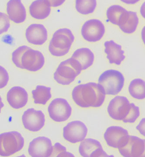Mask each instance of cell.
Listing matches in <instances>:
<instances>
[{"mask_svg":"<svg viewBox=\"0 0 145 157\" xmlns=\"http://www.w3.org/2000/svg\"><path fill=\"white\" fill-rule=\"evenodd\" d=\"M29 47L22 46L19 47L12 53V60L18 68L21 69V59L23 53L29 49Z\"/></svg>","mask_w":145,"mask_h":157,"instance_id":"83f0119b","label":"cell"},{"mask_svg":"<svg viewBox=\"0 0 145 157\" xmlns=\"http://www.w3.org/2000/svg\"><path fill=\"white\" fill-rule=\"evenodd\" d=\"M53 151L51 140L46 137H38L30 142L29 155L32 157H49Z\"/></svg>","mask_w":145,"mask_h":157,"instance_id":"5bb4252c","label":"cell"},{"mask_svg":"<svg viewBox=\"0 0 145 157\" xmlns=\"http://www.w3.org/2000/svg\"><path fill=\"white\" fill-rule=\"evenodd\" d=\"M120 1L127 5H134L139 2L140 0H120Z\"/></svg>","mask_w":145,"mask_h":157,"instance_id":"d6a6232c","label":"cell"},{"mask_svg":"<svg viewBox=\"0 0 145 157\" xmlns=\"http://www.w3.org/2000/svg\"><path fill=\"white\" fill-rule=\"evenodd\" d=\"M1 89L5 87L8 83L9 76L8 72L3 67L1 66Z\"/></svg>","mask_w":145,"mask_h":157,"instance_id":"f546056e","label":"cell"},{"mask_svg":"<svg viewBox=\"0 0 145 157\" xmlns=\"http://www.w3.org/2000/svg\"><path fill=\"white\" fill-rule=\"evenodd\" d=\"M79 151L83 157H112L106 153L99 141L92 139H87L82 141Z\"/></svg>","mask_w":145,"mask_h":157,"instance_id":"9a60e30c","label":"cell"},{"mask_svg":"<svg viewBox=\"0 0 145 157\" xmlns=\"http://www.w3.org/2000/svg\"><path fill=\"white\" fill-rule=\"evenodd\" d=\"M45 63V57L40 51L29 48L21 57V69L36 72L43 67Z\"/></svg>","mask_w":145,"mask_h":157,"instance_id":"ba28073f","label":"cell"},{"mask_svg":"<svg viewBox=\"0 0 145 157\" xmlns=\"http://www.w3.org/2000/svg\"><path fill=\"white\" fill-rule=\"evenodd\" d=\"M51 88L49 87L38 85L32 91L34 103L36 104L46 105L51 97Z\"/></svg>","mask_w":145,"mask_h":157,"instance_id":"603a6c76","label":"cell"},{"mask_svg":"<svg viewBox=\"0 0 145 157\" xmlns=\"http://www.w3.org/2000/svg\"><path fill=\"white\" fill-rule=\"evenodd\" d=\"M140 12L143 17L145 19V2L143 3L141 7Z\"/></svg>","mask_w":145,"mask_h":157,"instance_id":"836d02e7","label":"cell"},{"mask_svg":"<svg viewBox=\"0 0 145 157\" xmlns=\"http://www.w3.org/2000/svg\"><path fill=\"white\" fill-rule=\"evenodd\" d=\"M7 12L9 19L16 24H20L26 20V8L21 0H10L7 4Z\"/></svg>","mask_w":145,"mask_h":157,"instance_id":"d6986e66","label":"cell"},{"mask_svg":"<svg viewBox=\"0 0 145 157\" xmlns=\"http://www.w3.org/2000/svg\"><path fill=\"white\" fill-rule=\"evenodd\" d=\"M104 46L105 52L110 63L120 65L126 58L122 46L112 40L105 42Z\"/></svg>","mask_w":145,"mask_h":157,"instance_id":"ffe728a7","label":"cell"},{"mask_svg":"<svg viewBox=\"0 0 145 157\" xmlns=\"http://www.w3.org/2000/svg\"><path fill=\"white\" fill-rule=\"evenodd\" d=\"M130 95L134 99L142 100L145 99V81L141 78H135L129 86Z\"/></svg>","mask_w":145,"mask_h":157,"instance_id":"cb8c5ba5","label":"cell"},{"mask_svg":"<svg viewBox=\"0 0 145 157\" xmlns=\"http://www.w3.org/2000/svg\"><path fill=\"white\" fill-rule=\"evenodd\" d=\"M49 117L54 122L67 121L71 117L72 109L66 99L56 98L51 101L48 107Z\"/></svg>","mask_w":145,"mask_h":157,"instance_id":"52a82bcc","label":"cell"},{"mask_svg":"<svg viewBox=\"0 0 145 157\" xmlns=\"http://www.w3.org/2000/svg\"><path fill=\"white\" fill-rule=\"evenodd\" d=\"M52 7H58L62 5L66 0H46Z\"/></svg>","mask_w":145,"mask_h":157,"instance_id":"1f68e13d","label":"cell"},{"mask_svg":"<svg viewBox=\"0 0 145 157\" xmlns=\"http://www.w3.org/2000/svg\"><path fill=\"white\" fill-rule=\"evenodd\" d=\"M71 57L76 59L81 65L83 71L87 70L92 66L95 59L94 53L87 48L77 49L75 51Z\"/></svg>","mask_w":145,"mask_h":157,"instance_id":"7402d4cb","label":"cell"},{"mask_svg":"<svg viewBox=\"0 0 145 157\" xmlns=\"http://www.w3.org/2000/svg\"><path fill=\"white\" fill-rule=\"evenodd\" d=\"M88 133V128L83 122L74 121L69 122L63 128L64 139L71 143L81 142L85 140Z\"/></svg>","mask_w":145,"mask_h":157,"instance_id":"8fae6325","label":"cell"},{"mask_svg":"<svg viewBox=\"0 0 145 157\" xmlns=\"http://www.w3.org/2000/svg\"><path fill=\"white\" fill-rule=\"evenodd\" d=\"M97 6L96 0H76L75 8L78 12L83 15L93 13Z\"/></svg>","mask_w":145,"mask_h":157,"instance_id":"d4e9b609","label":"cell"},{"mask_svg":"<svg viewBox=\"0 0 145 157\" xmlns=\"http://www.w3.org/2000/svg\"><path fill=\"white\" fill-rule=\"evenodd\" d=\"M74 40V36L70 29H58L54 33L50 41L48 47L49 52L52 56H65L69 53Z\"/></svg>","mask_w":145,"mask_h":157,"instance_id":"3957f363","label":"cell"},{"mask_svg":"<svg viewBox=\"0 0 145 157\" xmlns=\"http://www.w3.org/2000/svg\"><path fill=\"white\" fill-rule=\"evenodd\" d=\"M141 37L144 44L145 45V26L143 28L141 31Z\"/></svg>","mask_w":145,"mask_h":157,"instance_id":"e575fe53","label":"cell"},{"mask_svg":"<svg viewBox=\"0 0 145 157\" xmlns=\"http://www.w3.org/2000/svg\"><path fill=\"white\" fill-rule=\"evenodd\" d=\"M82 71L81 65L71 57L60 63L54 74V78L59 84L68 85L74 81Z\"/></svg>","mask_w":145,"mask_h":157,"instance_id":"277c9868","label":"cell"},{"mask_svg":"<svg viewBox=\"0 0 145 157\" xmlns=\"http://www.w3.org/2000/svg\"><path fill=\"white\" fill-rule=\"evenodd\" d=\"M71 95L77 105L88 108L101 106L104 102L106 94L100 85L90 82L77 86L73 89Z\"/></svg>","mask_w":145,"mask_h":157,"instance_id":"6da1fadb","label":"cell"},{"mask_svg":"<svg viewBox=\"0 0 145 157\" xmlns=\"http://www.w3.org/2000/svg\"><path fill=\"white\" fill-rule=\"evenodd\" d=\"M50 157H74L71 153L66 151V147L59 142H57L53 146V151Z\"/></svg>","mask_w":145,"mask_h":157,"instance_id":"4316f807","label":"cell"},{"mask_svg":"<svg viewBox=\"0 0 145 157\" xmlns=\"http://www.w3.org/2000/svg\"><path fill=\"white\" fill-rule=\"evenodd\" d=\"M1 34L7 32L10 28V22L5 13L1 12Z\"/></svg>","mask_w":145,"mask_h":157,"instance_id":"f1b7e54d","label":"cell"},{"mask_svg":"<svg viewBox=\"0 0 145 157\" xmlns=\"http://www.w3.org/2000/svg\"><path fill=\"white\" fill-rule=\"evenodd\" d=\"M126 10L125 8L120 5H112L107 10V19L113 25H118L120 16Z\"/></svg>","mask_w":145,"mask_h":157,"instance_id":"484cf974","label":"cell"},{"mask_svg":"<svg viewBox=\"0 0 145 157\" xmlns=\"http://www.w3.org/2000/svg\"><path fill=\"white\" fill-rule=\"evenodd\" d=\"M28 99V93L25 89L20 86L11 88L7 94L8 104L14 109H20L26 106Z\"/></svg>","mask_w":145,"mask_h":157,"instance_id":"e0dca14e","label":"cell"},{"mask_svg":"<svg viewBox=\"0 0 145 157\" xmlns=\"http://www.w3.org/2000/svg\"><path fill=\"white\" fill-rule=\"evenodd\" d=\"M24 139L18 132L3 133L0 135V155L1 156L12 155L22 149Z\"/></svg>","mask_w":145,"mask_h":157,"instance_id":"8992f818","label":"cell"},{"mask_svg":"<svg viewBox=\"0 0 145 157\" xmlns=\"http://www.w3.org/2000/svg\"><path fill=\"white\" fill-rule=\"evenodd\" d=\"M51 11L50 5L46 0H36L29 7L30 15L36 19H45L50 15Z\"/></svg>","mask_w":145,"mask_h":157,"instance_id":"44dd1931","label":"cell"},{"mask_svg":"<svg viewBox=\"0 0 145 157\" xmlns=\"http://www.w3.org/2000/svg\"><path fill=\"white\" fill-rule=\"evenodd\" d=\"M105 33L104 25L101 21L96 19L87 21L82 28L83 38L89 42H96L101 40Z\"/></svg>","mask_w":145,"mask_h":157,"instance_id":"9c48e42d","label":"cell"},{"mask_svg":"<svg viewBox=\"0 0 145 157\" xmlns=\"http://www.w3.org/2000/svg\"><path fill=\"white\" fill-rule=\"evenodd\" d=\"M140 134L145 137V118H143L136 127Z\"/></svg>","mask_w":145,"mask_h":157,"instance_id":"4dcf8cb0","label":"cell"},{"mask_svg":"<svg viewBox=\"0 0 145 157\" xmlns=\"http://www.w3.org/2000/svg\"><path fill=\"white\" fill-rule=\"evenodd\" d=\"M139 22L136 12L126 10L120 16L118 26L123 33L132 34L136 31Z\"/></svg>","mask_w":145,"mask_h":157,"instance_id":"ac0fdd59","label":"cell"},{"mask_svg":"<svg viewBox=\"0 0 145 157\" xmlns=\"http://www.w3.org/2000/svg\"><path fill=\"white\" fill-rule=\"evenodd\" d=\"M22 121L26 129L32 132H37L43 127L46 120L45 115L42 111L30 108L24 112Z\"/></svg>","mask_w":145,"mask_h":157,"instance_id":"7c38bea8","label":"cell"},{"mask_svg":"<svg viewBox=\"0 0 145 157\" xmlns=\"http://www.w3.org/2000/svg\"><path fill=\"white\" fill-rule=\"evenodd\" d=\"M118 150L124 157H145V140L129 135L127 142Z\"/></svg>","mask_w":145,"mask_h":157,"instance_id":"30bf717a","label":"cell"},{"mask_svg":"<svg viewBox=\"0 0 145 157\" xmlns=\"http://www.w3.org/2000/svg\"><path fill=\"white\" fill-rule=\"evenodd\" d=\"M107 111L112 119L124 123H134L140 116L139 107L127 97L116 96L110 101Z\"/></svg>","mask_w":145,"mask_h":157,"instance_id":"7a4b0ae2","label":"cell"},{"mask_svg":"<svg viewBox=\"0 0 145 157\" xmlns=\"http://www.w3.org/2000/svg\"><path fill=\"white\" fill-rule=\"evenodd\" d=\"M124 82V76L120 71L115 70L105 71L98 79V83L103 87L106 95H117L122 90Z\"/></svg>","mask_w":145,"mask_h":157,"instance_id":"5b68a950","label":"cell"},{"mask_svg":"<svg viewBox=\"0 0 145 157\" xmlns=\"http://www.w3.org/2000/svg\"><path fill=\"white\" fill-rule=\"evenodd\" d=\"M129 136L128 131L123 128L111 126L106 130L104 138L108 146L119 148L126 143Z\"/></svg>","mask_w":145,"mask_h":157,"instance_id":"4fadbf2b","label":"cell"},{"mask_svg":"<svg viewBox=\"0 0 145 157\" xmlns=\"http://www.w3.org/2000/svg\"><path fill=\"white\" fill-rule=\"evenodd\" d=\"M26 36L29 43L35 45H42L48 39V32L43 25L34 24L26 29Z\"/></svg>","mask_w":145,"mask_h":157,"instance_id":"2e32d148","label":"cell"}]
</instances>
